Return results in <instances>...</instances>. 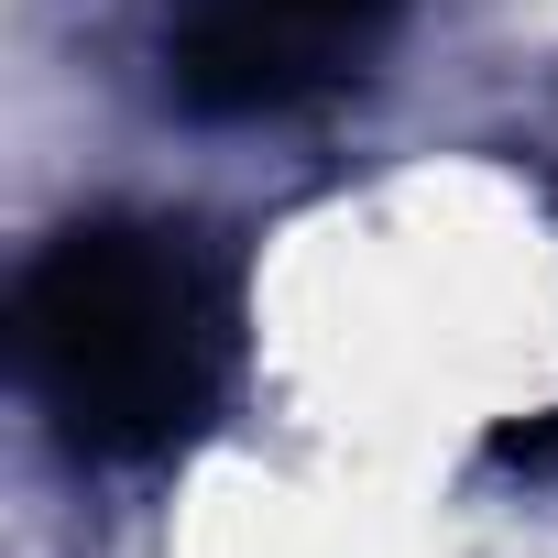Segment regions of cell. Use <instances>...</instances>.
Here are the masks:
<instances>
[{
  "instance_id": "cell-3",
  "label": "cell",
  "mask_w": 558,
  "mask_h": 558,
  "mask_svg": "<svg viewBox=\"0 0 558 558\" xmlns=\"http://www.w3.org/2000/svg\"><path fill=\"white\" fill-rule=\"evenodd\" d=\"M504 460H536V471H558V405H547L536 427H514V438H504Z\"/></svg>"
},
{
  "instance_id": "cell-1",
  "label": "cell",
  "mask_w": 558,
  "mask_h": 558,
  "mask_svg": "<svg viewBox=\"0 0 558 558\" xmlns=\"http://www.w3.org/2000/svg\"><path fill=\"white\" fill-rule=\"evenodd\" d=\"M12 351L77 460H165L230 384V286L165 219H77L23 274Z\"/></svg>"
},
{
  "instance_id": "cell-2",
  "label": "cell",
  "mask_w": 558,
  "mask_h": 558,
  "mask_svg": "<svg viewBox=\"0 0 558 558\" xmlns=\"http://www.w3.org/2000/svg\"><path fill=\"white\" fill-rule=\"evenodd\" d=\"M395 12L405 0H175L165 77L197 121H286L362 77Z\"/></svg>"
}]
</instances>
